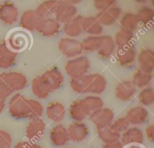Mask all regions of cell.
<instances>
[{
    "mask_svg": "<svg viewBox=\"0 0 154 148\" xmlns=\"http://www.w3.org/2000/svg\"><path fill=\"white\" fill-rule=\"evenodd\" d=\"M71 89L78 94L91 93L99 95L103 93L106 87V80L100 73H94L84 76L70 79Z\"/></svg>",
    "mask_w": 154,
    "mask_h": 148,
    "instance_id": "1",
    "label": "cell"
},
{
    "mask_svg": "<svg viewBox=\"0 0 154 148\" xmlns=\"http://www.w3.org/2000/svg\"><path fill=\"white\" fill-rule=\"evenodd\" d=\"M27 84V78L22 73L10 71L1 73L0 99L5 100L13 92L25 89Z\"/></svg>",
    "mask_w": 154,
    "mask_h": 148,
    "instance_id": "2",
    "label": "cell"
},
{
    "mask_svg": "<svg viewBox=\"0 0 154 148\" xmlns=\"http://www.w3.org/2000/svg\"><path fill=\"white\" fill-rule=\"evenodd\" d=\"M90 62L85 56H79L67 61L64 70L70 78H78L87 74Z\"/></svg>",
    "mask_w": 154,
    "mask_h": 148,
    "instance_id": "3",
    "label": "cell"
},
{
    "mask_svg": "<svg viewBox=\"0 0 154 148\" xmlns=\"http://www.w3.org/2000/svg\"><path fill=\"white\" fill-rule=\"evenodd\" d=\"M27 99L20 93H16L10 98L8 102V111L13 117L16 119H27Z\"/></svg>",
    "mask_w": 154,
    "mask_h": 148,
    "instance_id": "4",
    "label": "cell"
},
{
    "mask_svg": "<svg viewBox=\"0 0 154 148\" xmlns=\"http://www.w3.org/2000/svg\"><path fill=\"white\" fill-rule=\"evenodd\" d=\"M57 46L62 55L68 58L79 56L83 52L81 42L75 38H61L58 41Z\"/></svg>",
    "mask_w": 154,
    "mask_h": 148,
    "instance_id": "5",
    "label": "cell"
},
{
    "mask_svg": "<svg viewBox=\"0 0 154 148\" xmlns=\"http://www.w3.org/2000/svg\"><path fill=\"white\" fill-rule=\"evenodd\" d=\"M78 9L75 5L69 1H58L55 13L54 18L60 23H64L75 17Z\"/></svg>",
    "mask_w": 154,
    "mask_h": 148,
    "instance_id": "6",
    "label": "cell"
},
{
    "mask_svg": "<svg viewBox=\"0 0 154 148\" xmlns=\"http://www.w3.org/2000/svg\"><path fill=\"white\" fill-rule=\"evenodd\" d=\"M35 31L43 37H54L60 33L61 31V25L55 18L51 17L39 19L35 28Z\"/></svg>",
    "mask_w": 154,
    "mask_h": 148,
    "instance_id": "7",
    "label": "cell"
},
{
    "mask_svg": "<svg viewBox=\"0 0 154 148\" xmlns=\"http://www.w3.org/2000/svg\"><path fill=\"white\" fill-rule=\"evenodd\" d=\"M88 118L97 130L107 126L114 119V113L109 108L102 107L90 114Z\"/></svg>",
    "mask_w": 154,
    "mask_h": 148,
    "instance_id": "8",
    "label": "cell"
},
{
    "mask_svg": "<svg viewBox=\"0 0 154 148\" xmlns=\"http://www.w3.org/2000/svg\"><path fill=\"white\" fill-rule=\"evenodd\" d=\"M136 56V49L133 44L123 48L117 49L116 53V59L117 64L125 68H131L134 65Z\"/></svg>",
    "mask_w": 154,
    "mask_h": 148,
    "instance_id": "9",
    "label": "cell"
},
{
    "mask_svg": "<svg viewBox=\"0 0 154 148\" xmlns=\"http://www.w3.org/2000/svg\"><path fill=\"white\" fill-rule=\"evenodd\" d=\"M29 40L28 35L25 32L17 30L12 32L5 41L10 49L17 53V52H20L27 47Z\"/></svg>",
    "mask_w": 154,
    "mask_h": 148,
    "instance_id": "10",
    "label": "cell"
},
{
    "mask_svg": "<svg viewBox=\"0 0 154 148\" xmlns=\"http://www.w3.org/2000/svg\"><path fill=\"white\" fill-rule=\"evenodd\" d=\"M19 17V11L16 6L8 1L0 3V21L7 25L15 23Z\"/></svg>",
    "mask_w": 154,
    "mask_h": 148,
    "instance_id": "11",
    "label": "cell"
},
{
    "mask_svg": "<svg viewBox=\"0 0 154 148\" xmlns=\"http://www.w3.org/2000/svg\"><path fill=\"white\" fill-rule=\"evenodd\" d=\"M125 117L130 125L140 126L147 122L149 117V113L144 107L137 105L128 109Z\"/></svg>",
    "mask_w": 154,
    "mask_h": 148,
    "instance_id": "12",
    "label": "cell"
},
{
    "mask_svg": "<svg viewBox=\"0 0 154 148\" xmlns=\"http://www.w3.org/2000/svg\"><path fill=\"white\" fill-rule=\"evenodd\" d=\"M144 133L138 127H129L121 134L120 141L125 146L142 144L144 142Z\"/></svg>",
    "mask_w": 154,
    "mask_h": 148,
    "instance_id": "13",
    "label": "cell"
},
{
    "mask_svg": "<svg viewBox=\"0 0 154 148\" xmlns=\"http://www.w3.org/2000/svg\"><path fill=\"white\" fill-rule=\"evenodd\" d=\"M69 140L80 143L87 138L89 134L88 126L82 122H73L67 128Z\"/></svg>",
    "mask_w": 154,
    "mask_h": 148,
    "instance_id": "14",
    "label": "cell"
},
{
    "mask_svg": "<svg viewBox=\"0 0 154 148\" xmlns=\"http://www.w3.org/2000/svg\"><path fill=\"white\" fill-rule=\"evenodd\" d=\"M139 69L153 74L154 69V51L150 47L143 48L137 55Z\"/></svg>",
    "mask_w": 154,
    "mask_h": 148,
    "instance_id": "15",
    "label": "cell"
},
{
    "mask_svg": "<svg viewBox=\"0 0 154 148\" xmlns=\"http://www.w3.org/2000/svg\"><path fill=\"white\" fill-rule=\"evenodd\" d=\"M122 14V8L115 5L106 10L99 11L96 17L102 26H112L118 20Z\"/></svg>",
    "mask_w": 154,
    "mask_h": 148,
    "instance_id": "16",
    "label": "cell"
},
{
    "mask_svg": "<svg viewBox=\"0 0 154 148\" xmlns=\"http://www.w3.org/2000/svg\"><path fill=\"white\" fill-rule=\"evenodd\" d=\"M46 128V123L41 118L31 119L26 127V137L30 140H38L44 135Z\"/></svg>",
    "mask_w": 154,
    "mask_h": 148,
    "instance_id": "17",
    "label": "cell"
},
{
    "mask_svg": "<svg viewBox=\"0 0 154 148\" xmlns=\"http://www.w3.org/2000/svg\"><path fill=\"white\" fill-rule=\"evenodd\" d=\"M43 78L49 86L51 92L60 88L64 83V75L56 67L47 70L42 74Z\"/></svg>",
    "mask_w": 154,
    "mask_h": 148,
    "instance_id": "18",
    "label": "cell"
},
{
    "mask_svg": "<svg viewBox=\"0 0 154 148\" xmlns=\"http://www.w3.org/2000/svg\"><path fill=\"white\" fill-rule=\"evenodd\" d=\"M137 91L136 87L131 81L123 80L118 83L115 87V96L117 99L123 102L130 101Z\"/></svg>",
    "mask_w": 154,
    "mask_h": 148,
    "instance_id": "19",
    "label": "cell"
},
{
    "mask_svg": "<svg viewBox=\"0 0 154 148\" xmlns=\"http://www.w3.org/2000/svg\"><path fill=\"white\" fill-rule=\"evenodd\" d=\"M116 49L114 38L110 35H101L99 48L96 51L102 59H108L114 53Z\"/></svg>",
    "mask_w": 154,
    "mask_h": 148,
    "instance_id": "20",
    "label": "cell"
},
{
    "mask_svg": "<svg viewBox=\"0 0 154 148\" xmlns=\"http://www.w3.org/2000/svg\"><path fill=\"white\" fill-rule=\"evenodd\" d=\"M49 138L51 143L57 147L63 146L69 141L67 128L60 123H58L51 128Z\"/></svg>",
    "mask_w": 154,
    "mask_h": 148,
    "instance_id": "21",
    "label": "cell"
},
{
    "mask_svg": "<svg viewBox=\"0 0 154 148\" xmlns=\"http://www.w3.org/2000/svg\"><path fill=\"white\" fill-rule=\"evenodd\" d=\"M17 54L12 51L6 44L5 40L0 43V68L8 69L12 67L16 62Z\"/></svg>",
    "mask_w": 154,
    "mask_h": 148,
    "instance_id": "22",
    "label": "cell"
},
{
    "mask_svg": "<svg viewBox=\"0 0 154 148\" xmlns=\"http://www.w3.org/2000/svg\"><path fill=\"white\" fill-rule=\"evenodd\" d=\"M81 25L82 31L90 35L99 36L102 35L103 31V26L94 16H83Z\"/></svg>",
    "mask_w": 154,
    "mask_h": 148,
    "instance_id": "23",
    "label": "cell"
},
{
    "mask_svg": "<svg viewBox=\"0 0 154 148\" xmlns=\"http://www.w3.org/2000/svg\"><path fill=\"white\" fill-rule=\"evenodd\" d=\"M66 113L64 105L57 101L50 102L46 108V114L48 119L57 123H60L64 120Z\"/></svg>",
    "mask_w": 154,
    "mask_h": 148,
    "instance_id": "24",
    "label": "cell"
},
{
    "mask_svg": "<svg viewBox=\"0 0 154 148\" xmlns=\"http://www.w3.org/2000/svg\"><path fill=\"white\" fill-rule=\"evenodd\" d=\"M79 102L87 116H88L92 113L103 106L102 99L97 95H88L85 96L82 99H79Z\"/></svg>",
    "mask_w": 154,
    "mask_h": 148,
    "instance_id": "25",
    "label": "cell"
},
{
    "mask_svg": "<svg viewBox=\"0 0 154 148\" xmlns=\"http://www.w3.org/2000/svg\"><path fill=\"white\" fill-rule=\"evenodd\" d=\"M83 16L76 15L63 24V29L65 34L69 38H74L79 37L82 32L81 21Z\"/></svg>",
    "mask_w": 154,
    "mask_h": 148,
    "instance_id": "26",
    "label": "cell"
},
{
    "mask_svg": "<svg viewBox=\"0 0 154 148\" xmlns=\"http://www.w3.org/2000/svg\"><path fill=\"white\" fill-rule=\"evenodd\" d=\"M31 90L36 97L41 99L48 98L50 93H51L49 86L42 75L35 77L32 80L31 83Z\"/></svg>",
    "mask_w": 154,
    "mask_h": 148,
    "instance_id": "27",
    "label": "cell"
},
{
    "mask_svg": "<svg viewBox=\"0 0 154 148\" xmlns=\"http://www.w3.org/2000/svg\"><path fill=\"white\" fill-rule=\"evenodd\" d=\"M38 20L39 19L37 16L34 10H28L25 11L20 16L19 25L23 29L33 31L35 30Z\"/></svg>",
    "mask_w": 154,
    "mask_h": 148,
    "instance_id": "28",
    "label": "cell"
},
{
    "mask_svg": "<svg viewBox=\"0 0 154 148\" xmlns=\"http://www.w3.org/2000/svg\"><path fill=\"white\" fill-rule=\"evenodd\" d=\"M138 25L144 26L152 25L154 18V9L149 5L141 6L135 13Z\"/></svg>",
    "mask_w": 154,
    "mask_h": 148,
    "instance_id": "29",
    "label": "cell"
},
{
    "mask_svg": "<svg viewBox=\"0 0 154 148\" xmlns=\"http://www.w3.org/2000/svg\"><path fill=\"white\" fill-rule=\"evenodd\" d=\"M58 1L55 0H49L40 3L34 10L38 18L50 17L54 15Z\"/></svg>",
    "mask_w": 154,
    "mask_h": 148,
    "instance_id": "30",
    "label": "cell"
},
{
    "mask_svg": "<svg viewBox=\"0 0 154 148\" xmlns=\"http://www.w3.org/2000/svg\"><path fill=\"white\" fill-rule=\"evenodd\" d=\"M135 14L127 12L122 16L120 19V29L134 33L138 26Z\"/></svg>",
    "mask_w": 154,
    "mask_h": 148,
    "instance_id": "31",
    "label": "cell"
},
{
    "mask_svg": "<svg viewBox=\"0 0 154 148\" xmlns=\"http://www.w3.org/2000/svg\"><path fill=\"white\" fill-rule=\"evenodd\" d=\"M152 80V74L146 73L139 68L133 74L132 83L136 88L143 89L148 86Z\"/></svg>",
    "mask_w": 154,
    "mask_h": 148,
    "instance_id": "32",
    "label": "cell"
},
{
    "mask_svg": "<svg viewBox=\"0 0 154 148\" xmlns=\"http://www.w3.org/2000/svg\"><path fill=\"white\" fill-rule=\"evenodd\" d=\"M134 39V33L128 32L122 29H119L114 36V42L117 49L125 47L132 43Z\"/></svg>",
    "mask_w": 154,
    "mask_h": 148,
    "instance_id": "33",
    "label": "cell"
},
{
    "mask_svg": "<svg viewBox=\"0 0 154 148\" xmlns=\"http://www.w3.org/2000/svg\"><path fill=\"white\" fill-rule=\"evenodd\" d=\"M99 138L105 144L112 143L119 141L121 134L114 132L108 126L96 130Z\"/></svg>",
    "mask_w": 154,
    "mask_h": 148,
    "instance_id": "34",
    "label": "cell"
},
{
    "mask_svg": "<svg viewBox=\"0 0 154 148\" xmlns=\"http://www.w3.org/2000/svg\"><path fill=\"white\" fill-rule=\"evenodd\" d=\"M28 116L27 119L30 120L40 118L43 113V107L38 101L33 99H28Z\"/></svg>",
    "mask_w": 154,
    "mask_h": 148,
    "instance_id": "35",
    "label": "cell"
},
{
    "mask_svg": "<svg viewBox=\"0 0 154 148\" xmlns=\"http://www.w3.org/2000/svg\"><path fill=\"white\" fill-rule=\"evenodd\" d=\"M138 99L143 106L149 107L154 103V90L152 86L143 88L138 95Z\"/></svg>",
    "mask_w": 154,
    "mask_h": 148,
    "instance_id": "36",
    "label": "cell"
},
{
    "mask_svg": "<svg viewBox=\"0 0 154 148\" xmlns=\"http://www.w3.org/2000/svg\"><path fill=\"white\" fill-rule=\"evenodd\" d=\"M100 41V35H89L85 38L81 42L83 52L87 53L96 52L99 48Z\"/></svg>",
    "mask_w": 154,
    "mask_h": 148,
    "instance_id": "37",
    "label": "cell"
},
{
    "mask_svg": "<svg viewBox=\"0 0 154 148\" xmlns=\"http://www.w3.org/2000/svg\"><path fill=\"white\" fill-rule=\"evenodd\" d=\"M69 115L75 122H82L87 116L81 105L79 99L73 101L69 107Z\"/></svg>",
    "mask_w": 154,
    "mask_h": 148,
    "instance_id": "38",
    "label": "cell"
},
{
    "mask_svg": "<svg viewBox=\"0 0 154 148\" xmlns=\"http://www.w3.org/2000/svg\"><path fill=\"white\" fill-rule=\"evenodd\" d=\"M129 123L125 116L119 117L116 119H113L112 121L108 125V126L118 133H122L129 127Z\"/></svg>",
    "mask_w": 154,
    "mask_h": 148,
    "instance_id": "39",
    "label": "cell"
},
{
    "mask_svg": "<svg viewBox=\"0 0 154 148\" xmlns=\"http://www.w3.org/2000/svg\"><path fill=\"white\" fill-rule=\"evenodd\" d=\"M117 4V1L115 0H96L93 1L94 7L99 11L106 10Z\"/></svg>",
    "mask_w": 154,
    "mask_h": 148,
    "instance_id": "40",
    "label": "cell"
},
{
    "mask_svg": "<svg viewBox=\"0 0 154 148\" xmlns=\"http://www.w3.org/2000/svg\"><path fill=\"white\" fill-rule=\"evenodd\" d=\"M12 138L10 134L4 130H0V148H10Z\"/></svg>",
    "mask_w": 154,
    "mask_h": 148,
    "instance_id": "41",
    "label": "cell"
},
{
    "mask_svg": "<svg viewBox=\"0 0 154 148\" xmlns=\"http://www.w3.org/2000/svg\"><path fill=\"white\" fill-rule=\"evenodd\" d=\"M14 148H43L41 146L29 141H19Z\"/></svg>",
    "mask_w": 154,
    "mask_h": 148,
    "instance_id": "42",
    "label": "cell"
},
{
    "mask_svg": "<svg viewBox=\"0 0 154 148\" xmlns=\"http://www.w3.org/2000/svg\"><path fill=\"white\" fill-rule=\"evenodd\" d=\"M145 134L148 140L152 143L154 141V125L153 124L148 125L145 128Z\"/></svg>",
    "mask_w": 154,
    "mask_h": 148,
    "instance_id": "43",
    "label": "cell"
},
{
    "mask_svg": "<svg viewBox=\"0 0 154 148\" xmlns=\"http://www.w3.org/2000/svg\"><path fill=\"white\" fill-rule=\"evenodd\" d=\"M123 147L124 146L119 140L112 143L104 144L102 146V148H123Z\"/></svg>",
    "mask_w": 154,
    "mask_h": 148,
    "instance_id": "44",
    "label": "cell"
},
{
    "mask_svg": "<svg viewBox=\"0 0 154 148\" xmlns=\"http://www.w3.org/2000/svg\"><path fill=\"white\" fill-rule=\"evenodd\" d=\"M5 106V100L0 99V113L2 112L4 110V108Z\"/></svg>",
    "mask_w": 154,
    "mask_h": 148,
    "instance_id": "45",
    "label": "cell"
},
{
    "mask_svg": "<svg viewBox=\"0 0 154 148\" xmlns=\"http://www.w3.org/2000/svg\"><path fill=\"white\" fill-rule=\"evenodd\" d=\"M127 148H143V147L138 145H131V146H128Z\"/></svg>",
    "mask_w": 154,
    "mask_h": 148,
    "instance_id": "46",
    "label": "cell"
},
{
    "mask_svg": "<svg viewBox=\"0 0 154 148\" xmlns=\"http://www.w3.org/2000/svg\"><path fill=\"white\" fill-rule=\"evenodd\" d=\"M67 148H69V147H67Z\"/></svg>",
    "mask_w": 154,
    "mask_h": 148,
    "instance_id": "47",
    "label": "cell"
}]
</instances>
